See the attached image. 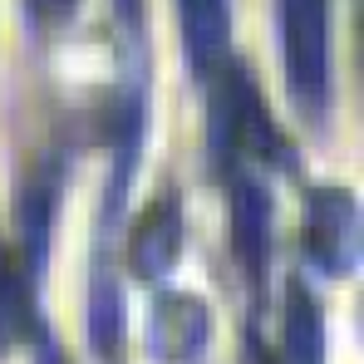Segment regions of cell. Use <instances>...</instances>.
<instances>
[{
    "label": "cell",
    "instance_id": "obj_1",
    "mask_svg": "<svg viewBox=\"0 0 364 364\" xmlns=\"http://www.w3.org/2000/svg\"><path fill=\"white\" fill-rule=\"evenodd\" d=\"M281 60L305 119L330 109V0H276Z\"/></svg>",
    "mask_w": 364,
    "mask_h": 364
},
{
    "label": "cell",
    "instance_id": "obj_2",
    "mask_svg": "<svg viewBox=\"0 0 364 364\" xmlns=\"http://www.w3.org/2000/svg\"><path fill=\"white\" fill-rule=\"evenodd\" d=\"M182 35L197 74H212L227 55V0H182Z\"/></svg>",
    "mask_w": 364,
    "mask_h": 364
},
{
    "label": "cell",
    "instance_id": "obj_3",
    "mask_svg": "<svg viewBox=\"0 0 364 364\" xmlns=\"http://www.w3.org/2000/svg\"><path fill=\"white\" fill-rule=\"evenodd\" d=\"M69 5H74V0H30V10H35L40 20H60Z\"/></svg>",
    "mask_w": 364,
    "mask_h": 364
}]
</instances>
